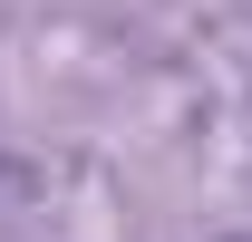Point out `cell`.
Returning <instances> with one entry per match:
<instances>
[{"label":"cell","mask_w":252,"mask_h":242,"mask_svg":"<svg viewBox=\"0 0 252 242\" xmlns=\"http://www.w3.org/2000/svg\"><path fill=\"white\" fill-rule=\"evenodd\" d=\"M233 242H252V233H233Z\"/></svg>","instance_id":"1"}]
</instances>
